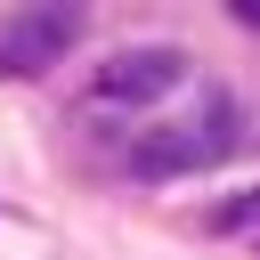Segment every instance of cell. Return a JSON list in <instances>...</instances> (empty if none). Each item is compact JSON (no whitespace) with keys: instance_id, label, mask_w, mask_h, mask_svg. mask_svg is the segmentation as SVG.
<instances>
[{"instance_id":"cell-1","label":"cell","mask_w":260,"mask_h":260,"mask_svg":"<svg viewBox=\"0 0 260 260\" xmlns=\"http://www.w3.org/2000/svg\"><path fill=\"white\" fill-rule=\"evenodd\" d=\"M228 154H236V98H228V89H203V106H195L187 122L138 130L130 171H138V179H187V171H211V162H228Z\"/></svg>"},{"instance_id":"cell-2","label":"cell","mask_w":260,"mask_h":260,"mask_svg":"<svg viewBox=\"0 0 260 260\" xmlns=\"http://www.w3.org/2000/svg\"><path fill=\"white\" fill-rule=\"evenodd\" d=\"M187 81V57L171 49V41H154V49H114L98 73H89V98L98 106H154L162 89H179Z\"/></svg>"},{"instance_id":"cell-3","label":"cell","mask_w":260,"mask_h":260,"mask_svg":"<svg viewBox=\"0 0 260 260\" xmlns=\"http://www.w3.org/2000/svg\"><path fill=\"white\" fill-rule=\"evenodd\" d=\"M73 41H81V8H16V16H0V73L32 81V73H49Z\"/></svg>"},{"instance_id":"cell-5","label":"cell","mask_w":260,"mask_h":260,"mask_svg":"<svg viewBox=\"0 0 260 260\" xmlns=\"http://www.w3.org/2000/svg\"><path fill=\"white\" fill-rule=\"evenodd\" d=\"M236 24H252V32H260V0H236Z\"/></svg>"},{"instance_id":"cell-4","label":"cell","mask_w":260,"mask_h":260,"mask_svg":"<svg viewBox=\"0 0 260 260\" xmlns=\"http://www.w3.org/2000/svg\"><path fill=\"white\" fill-rule=\"evenodd\" d=\"M260 228V187H236L228 203H211V236H252Z\"/></svg>"}]
</instances>
